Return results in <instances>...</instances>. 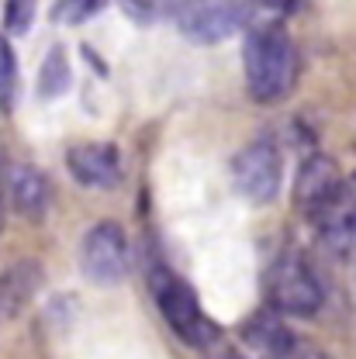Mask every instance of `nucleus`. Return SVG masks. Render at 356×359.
Here are the masks:
<instances>
[{
    "label": "nucleus",
    "mask_w": 356,
    "mask_h": 359,
    "mask_svg": "<svg viewBox=\"0 0 356 359\" xmlns=\"http://www.w3.org/2000/svg\"><path fill=\"white\" fill-rule=\"evenodd\" d=\"M246 90L256 104H280L298 83V45L277 21L253 25L242 45Z\"/></svg>",
    "instance_id": "f257e3e1"
},
{
    "label": "nucleus",
    "mask_w": 356,
    "mask_h": 359,
    "mask_svg": "<svg viewBox=\"0 0 356 359\" xmlns=\"http://www.w3.org/2000/svg\"><path fill=\"white\" fill-rule=\"evenodd\" d=\"M152 297H156V308L163 314V321L170 325V332L177 335L183 346L208 349L218 339V325L201 308L194 287L187 280H180L177 273L152 269Z\"/></svg>",
    "instance_id": "f03ea898"
},
{
    "label": "nucleus",
    "mask_w": 356,
    "mask_h": 359,
    "mask_svg": "<svg viewBox=\"0 0 356 359\" xmlns=\"http://www.w3.org/2000/svg\"><path fill=\"white\" fill-rule=\"evenodd\" d=\"M267 304L284 318H315L325 304V287L301 249H287L267 269Z\"/></svg>",
    "instance_id": "7ed1b4c3"
},
{
    "label": "nucleus",
    "mask_w": 356,
    "mask_h": 359,
    "mask_svg": "<svg viewBox=\"0 0 356 359\" xmlns=\"http://www.w3.org/2000/svg\"><path fill=\"white\" fill-rule=\"evenodd\" d=\"M260 0H183L173 11L180 35L197 45H218L253 28Z\"/></svg>",
    "instance_id": "20e7f679"
},
{
    "label": "nucleus",
    "mask_w": 356,
    "mask_h": 359,
    "mask_svg": "<svg viewBox=\"0 0 356 359\" xmlns=\"http://www.w3.org/2000/svg\"><path fill=\"white\" fill-rule=\"evenodd\" d=\"M280 180H284V159H280V145L270 135L246 142L235 152L232 183L249 204H270L280 194Z\"/></svg>",
    "instance_id": "39448f33"
},
{
    "label": "nucleus",
    "mask_w": 356,
    "mask_h": 359,
    "mask_svg": "<svg viewBox=\"0 0 356 359\" xmlns=\"http://www.w3.org/2000/svg\"><path fill=\"white\" fill-rule=\"evenodd\" d=\"M132 266V249H128V235L118 222H97L93 228L84 231L80 242V269L90 283L111 287L121 283Z\"/></svg>",
    "instance_id": "423d86ee"
},
{
    "label": "nucleus",
    "mask_w": 356,
    "mask_h": 359,
    "mask_svg": "<svg viewBox=\"0 0 356 359\" xmlns=\"http://www.w3.org/2000/svg\"><path fill=\"white\" fill-rule=\"evenodd\" d=\"M312 224L318 228V238L332 256L339 259L356 256V173L343 180L339 194L329 201V208Z\"/></svg>",
    "instance_id": "0eeeda50"
},
{
    "label": "nucleus",
    "mask_w": 356,
    "mask_h": 359,
    "mask_svg": "<svg viewBox=\"0 0 356 359\" xmlns=\"http://www.w3.org/2000/svg\"><path fill=\"white\" fill-rule=\"evenodd\" d=\"M343 173H339V166L329 159V156H322V152H315L308 156L305 163H301V170H298V177H294V208L315 222L325 208H329V201L339 194V187H343Z\"/></svg>",
    "instance_id": "6e6552de"
},
{
    "label": "nucleus",
    "mask_w": 356,
    "mask_h": 359,
    "mask_svg": "<svg viewBox=\"0 0 356 359\" xmlns=\"http://www.w3.org/2000/svg\"><path fill=\"white\" fill-rule=\"evenodd\" d=\"M4 190H7V201L14 208L18 218L25 222L42 224L48 218V208H52V183L39 166L32 163H14L7 166V177H4Z\"/></svg>",
    "instance_id": "1a4fd4ad"
},
{
    "label": "nucleus",
    "mask_w": 356,
    "mask_h": 359,
    "mask_svg": "<svg viewBox=\"0 0 356 359\" xmlns=\"http://www.w3.org/2000/svg\"><path fill=\"white\" fill-rule=\"evenodd\" d=\"M66 170L80 187L111 190L121 180V152L111 142H80V145H70Z\"/></svg>",
    "instance_id": "9d476101"
},
{
    "label": "nucleus",
    "mask_w": 356,
    "mask_h": 359,
    "mask_svg": "<svg viewBox=\"0 0 356 359\" xmlns=\"http://www.w3.org/2000/svg\"><path fill=\"white\" fill-rule=\"evenodd\" d=\"M242 339L256 349H263L270 359H294L301 353V339L294 335V328L284 321V314L267 308V311H256L253 318L242 321Z\"/></svg>",
    "instance_id": "9b49d317"
},
{
    "label": "nucleus",
    "mask_w": 356,
    "mask_h": 359,
    "mask_svg": "<svg viewBox=\"0 0 356 359\" xmlns=\"http://www.w3.org/2000/svg\"><path fill=\"white\" fill-rule=\"evenodd\" d=\"M73 83V69H70V59L66 52L55 45L48 48V55L42 59V69H39V97L52 100V97H62Z\"/></svg>",
    "instance_id": "f8f14e48"
},
{
    "label": "nucleus",
    "mask_w": 356,
    "mask_h": 359,
    "mask_svg": "<svg viewBox=\"0 0 356 359\" xmlns=\"http://www.w3.org/2000/svg\"><path fill=\"white\" fill-rule=\"evenodd\" d=\"M39 263H18L11 273H4L0 280V297L7 301V311H18V304H25L35 287H39Z\"/></svg>",
    "instance_id": "ddd939ff"
},
{
    "label": "nucleus",
    "mask_w": 356,
    "mask_h": 359,
    "mask_svg": "<svg viewBox=\"0 0 356 359\" xmlns=\"http://www.w3.org/2000/svg\"><path fill=\"white\" fill-rule=\"evenodd\" d=\"M100 7H104V0H55L52 4V21L55 25H84Z\"/></svg>",
    "instance_id": "4468645a"
},
{
    "label": "nucleus",
    "mask_w": 356,
    "mask_h": 359,
    "mask_svg": "<svg viewBox=\"0 0 356 359\" xmlns=\"http://www.w3.org/2000/svg\"><path fill=\"white\" fill-rule=\"evenodd\" d=\"M39 0H4V28L7 35H25L35 21Z\"/></svg>",
    "instance_id": "2eb2a0df"
},
{
    "label": "nucleus",
    "mask_w": 356,
    "mask_h": 359,
    "mask_svg": "<svg viewBox=\"0 0 356 359\" xmlns=\"http://www.w3.org/2000/svg\"><path fill=\"white\" fill-rule=\"evenodd\" d=\"M14 83H18V55H14V48L7 42V35H0V107L4 111L11 104Z\"/></svg>",
    "instance_id": "dca6fc26"
},
{
    "label": "nucleus",
    "mask_w": 356,
    "mask_h": 359,
    "mask_svg": "<svg viewBox=\"0 0 356 359\" xmlns=\"http://www.w3.org/2000/svg\"><path fill=\"white\" fill-rule=\"evenodd\" d=\"M156 4H159V0H125V7H128L132 14H142V18H145V14H152V11H156Z\"/></svg>",
    "instance_id": "f3484780"
},
{
    "label": "nucleus",
    "mask_w": 356,
    "mask_h": 359,
    "mask_svg": "<svg viewBox=\"0 0 356 359\" xmlns=\"http://www.w3.org/2000/svg\"><path fill=\"white\" fill-rule=\"evenodd\" d=\"M267 4H270V7H277V11H291L298 0H267Z\"/></svg>",
    "instance_id": "a211bd4d"
}]
</instances>
